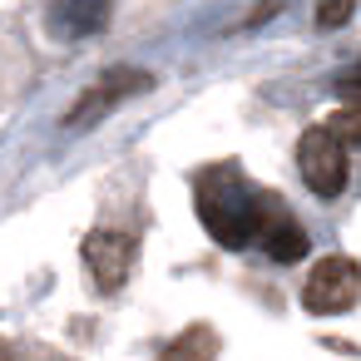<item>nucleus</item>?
<instances>
[{
    "label": "nucleus",
    "mask_w": 361,
    "mask_h": 361,
    "mask_svg": "<svg viewBox=\"0 0 361 361\" xmlns=\"http://www.w3.org/2000/svg\"><path fill=\"white\" fill-rule=\"evenodd\" d=\"M198 218L203 228L223 243V247H247L262 228V193L247 188V178L233 169V164H218L198 178Z\"/></svg>",
    "instance_id": "obj_1"
},
{
    "label": "nucleus",
    "mask_w": 361,
    "mask_h": 361,
    "mask_svg": "<svg viewBox=\"0 0 361 361\" xmlns=\"http://www.w3.org/2000/svg\"><path fill=\"white\" fill-rule=\"evenodd\" d=\"M297 169H302V183L317 193V198H336L346 188V144L322 124V129H307L302 144H297Z\"/></svg>",
    "instance_id": "obj_2"
},
{
    "label": "nucleus",
    "mask_w": 361,
    "mask_h": 361,
    "mask_svg": "<svg viewBox=\"0 0 361 361\" xmlns=\"http://www.w3.org/2000/svg\"><path fill=\"white\" fill-rule=\"evenodd\" d=\"M361 297V267L351 257H322L302 287V307L312 317H331V312H346L351 302Z\"/></svg>",
    "instance_id": "obj_3"
},
{
    "label": "nucleus",
    "mask_w": 361,
    "mask_h": 361,
    "mask_svg": "<svg viewBox=\"0 0 361 361\" xmlns=\"http://www.w3.org/2000/svg\"><path fill=\"white\" fill-rule=\"evenodd\" d=\"M149 85H154L149 70H109V75H99V80L75 99V109L65 114V124H70V129H90V124H99L114 104H124L129 94H144Z\"/></svg>",
    "instance_id": "obj_4"
},
{
    "label": "nucleus",
    "mask_w": 361,
    "mask_h": 361,
    "mask_svg": "<svg viewBox=\"0 0 361 361\" xmlns=\"http://www.w3.org/2000/svg\"><path fill=\"white\" fill-rule=\"evenodd\" d=\"M85 267L94 272L99 292H119L129 267H134V238L119 228H94L85 238Z\"/></svg>",
    "instance_id": "obj_5"
},
{
    "label": "nucleus",
    "mask_w": 361,
    "mask_h": 361,
    "mask_svg": "<svg viewBox=\"0 0 361 361\" xmlns=\"http://www.w3.org/2000/svg\"><path fill=\"white\" fill-rule=\"evenodd\" d=\"M109 25V0H55L50 6V35L55 40H90Z\"/></svg>",
    "instance_id": "obj_6"
},
{
    "label": "nucleus",
    "mask_w": 361,
    "mask_h": 361,
    "mask_svg": "<svg viewBox=\"0 0 361 361\" xmlns=\"http://www.w3.org/2000/svg\"><path fill=\"white\" fill-rule=\"evenodd\" d=\"M257 238H262V252H267L272 262H297V257L307 252V233H302V223H297L287 208H262Z\"/></svg>",
    "instance_id": "obj_7"
},
{
    "label": "nucleus",
    "mask_w": 361,
    "mask_h": 361,
    "mask_svg": "<svg viewBox=\"0 0 361 361\" xmlns=\"http://www.w3.org/2000/svg\"><path fill=\"white\" fill-rule=\"evenodd\" d=\"M213 356H218V336H213V326H188L183 336H173V341L164 346L159 361H213Z\"/></svg>",
    "instance_id": "obj_8"
},
{
    "label": "nucleus",
    "mask_w": 361,
    "mask_h": 361,
    "mask_svg": "<svg viewBox=\"0 0 361 361\" xmlns=\"http://www.w3.org/2000/svg\"><path fill=\"white\" fill-rule=\"evenodd\" d=\"M326 129L351 149V144H361V104H346V109H336L331 119H326Z\"/></svg>",
    "instance_id": "obj_9"
},
{
    "label": "nucleus",
    "mask_w": 361,
    "mask_h": 361,
    "mask_svg": "<svg viewBox=\"0 0 361 361\" xmlns=\"http://www.w3.org/2000/svg\"><path fill=\"white\" fill-rule=\"evenodd\" d=\"M356 16V0H322L317 6V25L322 30H336V25H346Z\"/></svg>",
    "instance_id": "obj_10"
},
{
    "label": "nucleus",
    "mask_w": 361,
    "mask_h": 361,
    "mask_svg": "<svg viewBox=\"0 0 361 361\" xmlns=\"http://www.w3.org/2000/svg\"><path fill=\"white\" fill-rule=\"evenodd\" d=\"M341 90H346V94H356V99H361V65H356V70H351V75H346V80H341Z\"/></svg>",
    "instance_id": "obj_11"
}]
</instances>
